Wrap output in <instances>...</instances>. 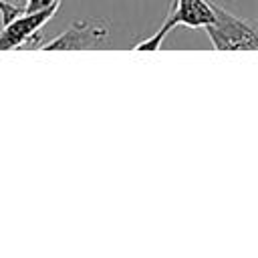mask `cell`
<instances>
[{"mask_svg":"<svg viewBox=\"0 0 258 258\" xmlns=\"http://www.w3.org/2000/svg\"><path fill=\"white\" fill-rule=\"evenodd\" d=\"M60 2H54L40 10H20L12 20L2 24L0 30V50L20 48L22 44L36 38L38 30L56 14Z\"/></svg>","mask_w":258,"mask_h":258,"instance_id":"3","label":"cell"},{"mask_svg":"<svg viewBox=\"0 0 258 258\" xmlns=\"http://www.w3.org/2000/svg\"><path fill=\"white\" fill-rule=\"evenodd\" d=\"M109 24L105 20H75L67 30L48 42H42V50H81L103 44L109 36Z\"/></svg>","mask_w":258,"mask_h":258,"instance_id":"4","label":"cell"},{"mask_svg":"<svg viewBox=\"0 0 258 258\" xmlns=\"http://www.w3.org/2000/svg\"><path fill=\"white\" fill-rule=\"evenodd\" d=\"M60 0H22V10H40Z\"/></svg>","mask_w":258,"mask_h":258,"instance_id":"6","label":"cell"},{"mask_svg":"<svg viewBox=\"0 0 258 258\" xmlns=\"http://www.w3.org/2000/svg\"><path fill=\"white\" fill-rule=\"evenodd\" d=\"M216 18L204 30L214 50H258V26L214 4Z\"/></svg>","mask_w":258,"mask_h":258,"instance_id":"2","label":"cell"},{"mask_svg":"<svg viewBox=\"0 0 258 258\" xmlns=\"http://www.w3.org/2000/svg\"><path fill=\"white\" fill-rule=\"evenodd\" d=\"M20 10H22V6H14V4H8L6 0H0V16H2V24H6L8 20H12Z\"/></svg>","mask_w":258,"mask_h":258,"instance_id":"5","label":"cell"},{"mask_svg":"<svg viewBox=\"0 0 258 258\" xmlns=\"http://www.w3.org/2000/svg\"><path fill=\"white\" fill-rule=\"evenodd\" d=\"M214 18H216V8L214 2L210 0H171L163 24L151 36L139 40L133 46V50H157L161 48V42L173 28L177 26L206 28L208 24L214 22Z\"/></svg>","mask_w":258,"mask_h":258,"instance_id":"1","label":"cell"}]
</instances>
